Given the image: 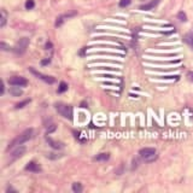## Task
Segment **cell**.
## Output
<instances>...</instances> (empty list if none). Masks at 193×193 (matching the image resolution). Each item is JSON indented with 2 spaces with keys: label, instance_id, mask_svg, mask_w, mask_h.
<instances>
[{
  "label": "cell",
  "instance_id": "27",
  "mask_svg": "<svg viewBox=\"0 0 193 193\" xmlns=\"http://www.w3.org/2000/svg\"><path fill=\"white\" fill-rule=\"evenodd\" d=\"M187 76H188V79H189L191 81H193V73H192V71H189V73L187 74Z\"/></svg>",
  "mask_w": 193,
  "mask_h": 193
},
{
  "label": "cell",
  "instance_id": "11",
  "mask_svg": "<svg viewBox=\"0 0 193 193\" xmlns=\"http://www.w3.org/2000/svg\"><path fill=\"white\" fill-rule=\"evenodd\" d=\"M159 1H161V0H152V1H150L149 4H145V5H143V6H140V10H143V11L151 10V9H153L154 6L158 5Z\"/></svg>",
  "mask_w": 193,
  "mask_h": 193
},
{
  "label": "cell",
  "instance_id": "13",
  "mask_svg": "<svg viewBox=\"0 0 193 193\" xmlns=\"http://www.w3.org/2000/svg\"><path fill=\"white\" fill-rule=\"evenodd\" d=\"M184 40L188 46H191L193 48V33H187L184 36Z\"/></svg>",
  "mask_w": 193,
  "mask_h": 193
},
{
  "label": "cell",
  "instance_id": "18",
  "mask_svg": "<svg viewBox=\"0 0 193 193\" xmlns=\"http://www.w3.org/2000/svg\"><path fill=\"white\" fill-rule=\"evenodd\" d=\"M30 103V99H27V100H24V101H22V103H18V104H16V109H22V108H24L27 104H29Z\"/></svg>",
  "mask_w": 193,
  "mask_h": 193
},
{
  "label": "cell",
  "instance_id": "6",
  "mask_svg": "<svg viewBox=\"0 0 193 193\" xmlns=\"http://www.w3.org/2000/svg\"><path fill=\"white\" fill-rule=\"evenodd\" d=\"M9 83L11 86H18V87H25L28 84L27 79L22 77V76H13L9 79Z\"/></svg>",
  "mask_w": 193,
  "mask_h": 193
},
{
  "label": "cell",
  "instance_id": "25",
  "mask_svg": "<svg viewBox=\"0 0 193 193\" xmlns=\"http://www.w3.org/2000/svg\"><path fill=\"white\" fill-rule=\"evenodd\" d=\"M53 130H56V126H51V128H50V129H47V134L52 133Z\"/></svg>",
  "mask_w": 193,
  "mask_h": 193
},
{
  "label": "cell",
  "instance_id": "19",
  "mask_svg": "<svg viewBox=\"0 0 193 193\" xmlns=\"http://www.w3.org/2000/svg\"><path fill=\"white\" fill-rule=\"evenodd\" d=\"M34 6H35L34 0H27V3H25V9L27 10H31V9H34Z\"/></svg>",
  "mask_w": 193,
  "mask_h": 193
},
{
  "label": "cell",
  "instance_id": "1",
  "mask_svg": "<svg viewBox=\"0 0 193 193\" xmlns=\"http://www.w3.org/2000/svg\"><path fill=\"white\" fill-rule=\"evenodd\" d=\"M33 134H34V130L33 128H29V129H25L23 133H21L17 138H15L7 146V150H11V149H15L20 145H23L24 143H27L28 140H30L33 138Z\"/></svg>",
  "mask_w": 193,
  "mask_h": 193
},
{
  "label": "cell",
  "instance_id": "20",
  "mask_svg": "<svg viewBox=\"0 0 193 193\" xmlns=\"http://www.w3.org/2000/svg\"><path fill=\"white\" fill-rule=\"evenodd\" d=\"M63 154H56V153H48V154H46V157L47 158H51V159H57V158H60Z\"/></svg>",
  "mask_w": 193,
  "mask_h": 193
},
{
  "label": "cell",
  "instance_id": "3",
  "mask_svg": "<svg viewBox=\"0 0 193 193\" xmlns=\"http://www.w3.org/2000/svg\"><path fill=\"white\" fill-rule=\"evenodd\" d=\"M55 106H56V110L58 111V114L60 116H63L64 118L73 119V108L70 106V105H66L63 103H57Z\"/></svg>",
  "mask_w": 193,
  "mask_h": 193
},
{
  "label": "cell",
  "instance_id": "10",
  "mask_svg": "<svg viewBox=\"0 0 193 193\" xmlns=\"http://www.w3.org/2000/svg\"><path fill=\"white\" fill-rule=\"evenodd\" d=\"M46 141L48 143V145H50L51 147H53V149H56V150H60V149L64 147V144H63V143H60V141H55V140H52L51 138H46Z\"/></svg>",
  "mask_w": 193,
  "mask_h": 193
},
{
  "label": "cell",
  "instance_id": "26",
  "mask_svg": "<svg viewBox=\"0 0 193 193\" xmlns=\"http://www.w3.org/2000/svg\"><path fill=\"white\" fill-rule=\"evenodd\" d=\"M138 163H139V161H138V159H134V161H133V169L138 167Z\"/></svg>",
  "mask_w": 193,
  "mask_h": 193
},
{
  "label": "cell",
  "instance_id": "14",
  "mask_svg": "<svg viewBox=\"0 0 193 193\" xmlns=\"http://www.w3.org/2000/svg\"><path fill=\"white\" fill-rule=\"evenodd\" d=\"M110 158V154L109 153H100L98 156L94 157V159L95 161H100V162H105V161H108Z\"/></svg>",
  "mask_w": 193,
  "mask_h": 193
},
{
  "label": "cell",
  "instance_id": "28",
  "mask_svg": "<svg viewBox=\"0 0 193 193\" xmlns=\"http://www.w3.org/2000/svg\"><path fill=\"white\" fill-rule=\"evenodd\" d=\"M45 47H46V50H51V47H52V44H51V42H47Z\"/></svg>",
  "mask_w": 193,
  "mask_h": 193
},
{
  "label": "cell",
  "instance_id": "24",
  "mask_svg": "<svg viewBox=\"0 0 193 193\" xmlns=\"http://www.w3.org/2000/svg\"><path fill=\"white\" fill-rule=\"evenodd\" d=\"M50 62H51V59H50V58H46V59L41 60V64H42V65H46V64H48Z\"/></svg>",
  "mask_w": 193,
  "mask_h": 193
},
{
  "label": "cell",
  "instance_id": "23",
  "mask_svg": "<svg viewBox=\"0 0 193 193\" xmlns=\"http://www.w3.org/2000/svg\"><path fill=\"white\" fill-rule=\"evenodd\" d=\"M1 50H3V51H10V50H11V47H10V46H7L5 42H1Z\"/></svg>",
  "mask_w": 193,
  "mask_h": 193
},
{
  "label": "cell",
  "instance_id": "7",
  "mask_svg": "<svg viewBox=\"0 0 193 193\" xmlns=\"http://www.w3.org/2000/svg\"><path fill=\"white\" fill-rule=\"evenodd\" d=\"M77 13L75 12V11H73V12H69V13H65V15H62V16H59L58 18H57V22H56V27H60L66 20H69L70 17H74V16H76Z\"/></svg>",
  "mask_w": 193,
  "mask_h": 193
},
{
  "label": "cell",
  "instance_id": "9",
  "mask_svg": "<svg viewBox=\"0 0 193 193\" xmlns=\"http://www.w3.org/2000/svg\"><path fill=\"white\" fill-rule=\"evenodd\" d=\"M25 170H28V171H33V173H39V171H41V167L36 163V162H29L27 165H25Z\"/></svg>",
  "mask_w": 193,
  "mask_h": 193
},
{
  "label": "cell",
  "instance_id": "17",
  "mask_svg": "<svg viewBox=\"0 0 193 193\" xmlns=\"http://www.w3.org/2000/svg\"><path fill=\"white\" fill-rule=\"evenodd\" d=\"M68 91V84L65 82H60L59 87H58V93H64Z\"/></svg>",
  "mask_w": 193,
  "mask_h": 193
},
{
  "label": "cell",
  "instance_id": "5",
  "mask_svg": "<svg viewBox=\"0 0 193 193\" xmlns=\"http://www.w3.org/2000/svg\"><path fill=\"white\" fill-rule=\"evenodd\" d=\"M29 71L33 74V75H35L38 79H40V80H42V81H45L46 83H50V84H52V83H55L56 82V79L55 77H52V76H48V75H44V74H41L40 71H36L34 68H29Z\"/></svg>",
  "mask_w": 193,
  "mask_h": 193
},
{
  "label": "cell",
  "instance_id": "4",
  "mask_svg": "<svg viewBox=\"0 0 193 193\" xmlns=\"http://www.w3.org/2000/svg\"><path fill=\"white\" fill-rule=\"evenodd\" d=\"M28 45H29V39H28V38H22L18 42H17V45L15 46L13 51L16 52V53L22 55V53H24V52H25Z\"/></svg>",
  "mask_w": 193,
  "mask_h": 193
},
{
  "label": "cell",
  "instance_id": "12",
  "mask_svg": "<svg viewBox=\"0 0 193 193\" xmlns=\"http://www.w3.org/2000/svg\"><path fill=\"white\" fill-rule=\"evenodd\" d=\"M9 93L12 95V97H21L23 94V91L18 86H13L9 90Z\"/></svg>",
  "mask_w": 193,
  "mask_h": 193
},
{
  "label": "cell",
  "instance_id": "16",
  "mask_svg": "<svg viewBox=\"0 0 193 193\" xmlns=\"http://www.w3.org/2000/svg\"><path fill=\"white\" fill-rule=\"evenodd\" d=\"M82 185L80 184V182H74L73 184V191L75 192V193H80V192H82Z\"/></svg>",
  "mask_w": 193,
  "mask_h": 193
},
{
  "label": "cell",
  "instance_id": "22",
  "mask_svg": "<svg viewBox=\"0 0 193 193\" xmlns=\"http://www.w3.org/2000/svg\"><path fill=\"white\" fill-rule=\"evenodd\" d=\"M178 17L180 18V21H181V22H186V21H187V17H186V15H185L184 12H179Z\"/></svg>",
  "mask_w": 193,
  "mask_h": 193
},
{
  "label": "cell",
  "instance_id": "15",
  "mask_svg": "<svg viewBox=\"0 0 193 193\" xmlns=\"http://www.w3.org/2000/svg\"><path fill=\"white\" fill-rule=\"evenodd\" d=\"M6 21H7V13L4 9H1V20H0V27L4 28L5 24H6Z\"/></svg>",
  "mask_w": 193,
  "mask_h": 193
},
{
  "label": "cell",
  "instance_id": "2",
  "mask_svg": "<svg viewBox=\"0 0 193 193\" xmlns=\"http://www.w3.org/2000/svg\"><path fill=\"white\" fill-rule=\"evenodd\" d=\"M139 156L145 163H152V162H154L157 159V157H158L156 149H153V147H144V149H141L139 151Z\"/></svg>",
  "mask_w": 193,
  "mask_h": 193
},
{
  "label": "cell",
  "instance_id": "8",
  "mask_svg": "<svg viewBox=\"0 0 193 193\" xmlns=\"http://www.w3.org/2000/svg\"><path fill=\"white\" fill-rule=\"evenodd\" d=\"M25 151H27V149H25L24 146H22V145L17 146V147L13 150V152L11 153L12 159H17V158H20V157H22V156L25 153Z\"/></svg>",
  "mask_w": 193,
  "mask_h": 193
},
{
  "label": "cell",
  "instance_id": "21",
  "mask_svg": "<svg viewBox=\"0 0 193 193\" xmlns=\"http://www.w3.org/2000/svg\"><path fill=\"white\" fill-rule=\"evenodd\" d=\"M130 3H132V0H121V1H119V6L121 7H127Z\"/></svg>",
  "mask_w": 193,
  "mask_h": 193
}]
</instances>
